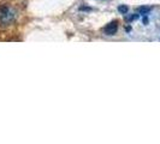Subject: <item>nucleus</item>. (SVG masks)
Instances as JSON below:
<instances>
[{
    "label": "nucleus",
    "instance_id": "f03ea898",
    "mask_svg": "<svg viewBox=\"0 0 160 144\" xmlns=\"http://www.w3.org/2000/svg\"><path fill=\"white\" fill-rule=\"evenodd\" d=\"M117 29H118V23L114 21V22H111V23H108L105 26L104 31L106 35H114L116 31H117Z\"/></svg>",
    "mask_w": 160,
    "mask_h": 144
},
{
    "label": "nucleus",
    "instance_id": "f257e3e1",
    "mask_svg": "<svg viewBox=\"0 0 160 144\" xmlns=\"http://www.w3.org/2000/svg\"><path fill=\"white\" fill-rule=\"evenodd\" d=\"M16 19V12L10 6H0V24L10 25Z\"/></svg>",
    "mask_w": 160,
    "mask_h": 144
},
{
    "label": "nucleus",
    "instance_id": "7ed1b4c3",
    "mask_svg": "<svg viewBox=\"0 0 160 144\" xmlns=\"http://www.w3.org/2000/svg\"><path fill=\"white\" fill-rule=\"evenodd\" d=\"M141 13H143V15H146V13H148L149 11H151V7H141L140 10H138Z\"/></svg>",
    "mask_w": 160,
    "mask_h": 144
},
{
    "label": "nucleus",
    "instance_id": "20e7f679",
    "mask_svg": "<svg viewBox=\"0 0 160 144\" xmlns=\"http://www.w3.org/2000/svg\"><path fill=\"white\" fill-rule=\"evenodd\" d=\"M118 10H119V12H122V13L128 12V7H127V6H119V7H118Z\"/></svg>",
    "mask_w": 160,
    "mask_h": 144
}]
</instances>
